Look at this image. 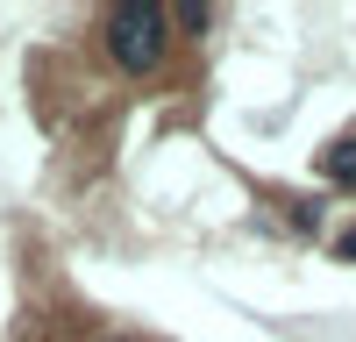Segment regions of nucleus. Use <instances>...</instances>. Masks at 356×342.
I'll return each mask as SVG.
<instances>
[{"label":"nucleus","instance_id":"nucleus-1","mask_svg":"<svg viewBox=\"0 0 356 342\" xmlns=\"http://www.w3.org/2000/svg\"><path fill=\"white\" fill-rule=\"evenodd\" d=\"M164 43H171V15H164V8H143V0H129V8L107 15V57H114L129 79L157 72V65H164Z\"/></svg>","mask_w":356,"mask_h":342},{"label":"nucleus","instance_id":"nucleus-2","mask_svg":"<svg viewBox=\"0 0 356 342\" xmlns=\"http://www.w3.org/2000/svg\"><path fill=\"white\" fill-rule=\"evenodd\" d=\"M321 179L328 186H356V136H342V142L321 150Z\"/></svg>","mask_w":356,"mask_h":342},{"label":"nucleus","instance_id":"nucleus-3","mask_svg":"<svg viewBox=\"0 0 356 342\" xmlns=\"http://www.w3.org/2000/svg\"><path fill=\"white\" fill-rule=\"evenodd\" d=\"M335 250H342V256H356V236H342V243H335Z\"/></svg>","mask_w":356,"mask_h":342}]
</instances>
